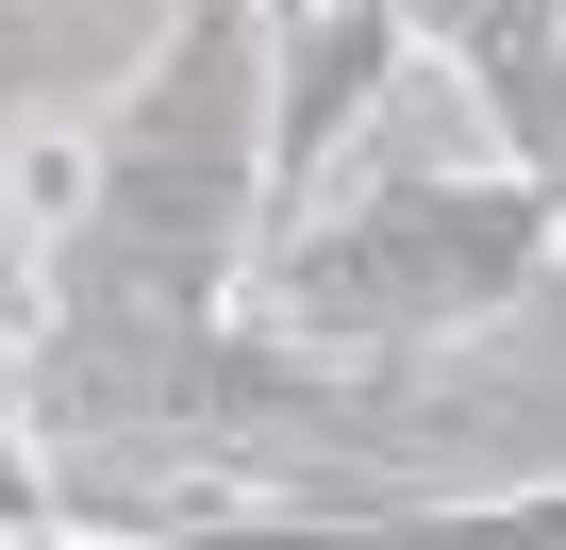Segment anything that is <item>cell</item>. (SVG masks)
<instances>
[{"label":"cell","instance_id":"1","mask_svg":"<svg viewBox=\"0 0 566 550\" xmlns=\"http://www.w3.org/2000/svg\"><path fill=\"white\" fill-rule=\"evenodd\" d=\"M566 250V184L533 167H400L367 200H317L266 234V318L301 351H350V367H417L483 318H516Z\"/></svg>","mask_w":566,"mask_h":550},{"label":"cell","instance_id":"2","mask_svg":"<svg viewBox=\"0 0 566 550\" xmlns=\"http://www.w3.org/2000/svg\"><path fill=\"white\" fill-rule=\"evenodd\" d=\"M0 533H84V500L34 467V434H18V401H0Z\"/></svg>","mask_w":566,"mask_h":550},{"label":"cell","instance_id":"3","mask_svg":"<svg viewBox=\"0 0 566 550\" xmlns=\"http://www.w3.org/2000/svg\"><path fill=\"white\" fill-rule=\"evenodd\" d=\"M450 517H467V533H549V550H566V484H500V500H450Z\"/></svg>","mask_w":566,"mask_h":550}]
</instances>
